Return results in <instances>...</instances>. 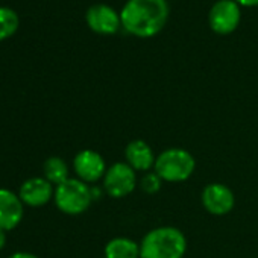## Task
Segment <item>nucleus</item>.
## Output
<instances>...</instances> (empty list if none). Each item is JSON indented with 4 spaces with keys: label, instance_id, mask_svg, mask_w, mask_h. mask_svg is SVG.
<instances>
[{
    "label": "nucleus",
    "instance_id": "obj_14",
    "mask_svg": "<svg viewBox=\"0 0 258 258\" xmlns=\"http://www.w3.org/2000/svg\"><path fill=\"white\" fill-rule=\"evenodd\" d=\"M69 173V166L61 157H50L43 164V176L55 187L67 181L70 178Z\"/></svg>",
    "mask_w": 258,
    "mask_h": 258
},
{
    "label": "nucleus",
    "instance_id": "obj_12",
    "mask_svg": "<svg viewBox=\"0 0 258 258\" xmlns=\"http://www.w3.org/2000/svg\"><path fill=\"white\" fill-rule=\"evenodd\" d=\"M157 155L151 145L142 139L129 142L124 148V163L131 166L136 172H152Z\"/></svg>",
    "mask_w": 258,
    "mask_h": 258
},
{
    "label": "nucleus",
    "instance_id": "obj_1",
    "mask_svg": "<svg viewBox=\"0 0 258 258\" xmlns=\"http://www.w3.org/2000/svg\"><path fill=\"white\" fill-rule=\"evenodd\" d=\"M167 19V0H127L120 13L123 29L139 38H151L160 34Z\"/></svg>",
    "mask_w": 258,
    "mask_h": 258
},
{
    "label": "nucleus",
    "instance_id": "obj_17",
    "mask_svg": "<svg viewBox=\"0 0 258 258\" xmlns=\"http://www.w3.org/2000/svg\"><path fill=\"white\" fill-rule=\"evenodd\" d=\"M8 258H40V256H37L35 253H31V252H14Z\"/></svg>",
    "mask_w": 258,
    "mask_h": 258
},
{
    "label": "nucleus",
    "instance_id": "obj_16",
    "mask_svg": "<svg viewBox=\"0 0 258 258\" xmlns=\"http://www.w3.org/2000/svg\"><path fill=\"white\" fill-rule=\"evenodd\" d=\"M139 185H140V188L143 190V193L154 196V195H157V193L161 190V187H163V179L152 170V172L143 173V176H142Z\"/></svg>",
    "mask_w": 258,
    "mask_h": 258
},
{
    "label": "nucleus",
    "instance_id": "obj_7",
    "mask_svg": "<svg viewBox=\"0 0 258 258\" xmlns=\"http://www.w3.org/2000/svg\"><path fill=\"white\" fill-rule=\"evenodd\" d=\"M241 19L240 5L235 0H217L208 13V25L219 35L232 34Z\"/></svg>",
    "mask_w": 258,
    "mask_h": 258
},
{
    "label": "nucleus",
    "instance_id": "obj_19",
    "mask_svg": "<svg viewBox=\"0 0 258 258\" xmlns=\"http://www.w3.org/2000/svg\"><path fill=\"white\" fill-rule=\"evenodd\" d=\"M7 231H4V229H0V250H2L4 247H5V244H7Z\"/></svg>",
    "mask_w": 258,
    "mask_h": 258
},
{
    "label": "nucleus",
    "instance_id": "obj_10",
    "mask_svg": "<svg viewBox=\"0 0 258 258\" xmlns=\"http://www.w3.org/2000/svg\"><path fill=\"white\" fill-rule=\"evenodd\" d=\"M22 202L32 208L47 205L55 196V185L50 184L44 176H34L26 179L19 190Z\"/></svg>",
    "mask_w": 258,
    "mask_h": 258
},
{
    "label": "nucleus",
    "instance_id": "obj_8",
    "mask_svg": "<svg viewBox=\"0 0 258 258\" xmlns=\"http://www.w3.org/2000/svg\"><path fill=\"white\" fill-rule=\"evenodd\" d=\"M201 202L207 213L213 216H226L235 205V196L226 184L211 182L204 187Z\"/></svg>",
    "mask_w": 258,
    "mask_h": 258
},
{
    "label": "nucleus",
    "instance_id": "obj_18",
    "mask_svg": "<svg viewBox=\"0 0 258 258\" xmlns=\"http://www.w3.org/2000/svg\"><path fill=\"white\" fill-rule=\"evenodd\" d=\"M235 2L240 7H246V8H250V7H256L258 5V0H235Z\"/></svg>",
    "mask_w": 258,
    "mask_h": 258
},
{
    "label": "nucleus",
    "instance_id": "obj_2",
    "mask_svg": "<svg viewBox=\"0 0 258 258\" xmlns=\"http://www.w3.org/2000/svg\"><path fill=\"white\" fill-rule=\"evenodd\" d=\"M187 237L176 226H157L140 241L142 258H184Z\"/></svg>",
    "mask_w": 258,
    "mask_h": 258
},
{
    "label": "nucleus",
    "instance_id": "obj_9",
    "mask_svg": "<svg viewBox=\"0 0 258 258\" xmlns=\"http://www.w3.org/2000/svg\"><path fill=\"white\" fill-rule=\"evenodd\" d=\"M85 20L88 28L100 35H112L121 26L120 14H117L109 5L96 4L87 10Z\"/></svg>",
    "mask_w": 258,
    "mask_h": 258
},
{
    "label": "nucleus",
    "instance_id": "obj_3",
    "mask_svg": "<svg viewBox=\"0 0 258 258\" xmlns=\"http://www.w3.org/2000/svg\"><path fill=\"white\" fill-rule=\"evenodd\" d=\"M196 170V160L184 148H167L157 155L154 172L163 182L179 184L188 181Z\"/></svg>",
    "mask_w": 258,
    "mask_h": 258
},
{
    "label": "nucleus",
    "instance_id": "obj_15",
    "mask_svg": "<svg viewBox=\"0 0 258 258\" xmlns=\"http://www.w3.org/2000/svg\"><path fill=\"white\" fill-rule=\"evenodd\" d=\"M20 26V17L16 10L0 7V41L13 37Z\"/></svg>",
    "mask_w": 258,
    "mask_h": 258
},
{
    "label": "nucleus",
    "instance_id": "obj_6",
    "mask_svg": "<svg viewBox=\"0 0 258 258\" xmlns=\"http://www.w3.org/2000/svg\"><path fill=\"white\" fill-rule=\"evenodd\" d=\"M106 169L105 158L93 149H82L73 158V172L76 178L88 185H96V182L102 181Z\"/></svg>",
    "mask_w": 258,
    "mask_h": 258
},
{
    "label": "nucleus",
    "instance_id": "obj_5",
    "mask_svg": "<svg viewBox=\"0 0 258 258\" xmlns=\"http://www.w3.org/2000/svg\"><path fill=\"white\" fill-rule=\"evenodd\" d=\"M139 185L137 172L124 161H117L106 169L102 179L103 191L112 199H123L131 195Z\"/></svg>",
    "mask_w": 258,
    "mask_h": 258
},
{
    "label": "nucleus",
    "instance_id": "obj_11",
    "mask_svg": "<svg viewBox=\"0 0 258 258\" xmlns=\"http://www.w3.org/2000/svg\"><path fill=\"white\" fill-rule=\"evenodd\" d=\"M25 214V204L20 196L8 188H0V229H16Z\"/></svg>",
    "mask_w": 258,
    "mask_h": 258
},
{
    "label": "nucleus",
    "instance_id": "obj_4",
    "mask_svg": "<svg viewBox=\"0 0 258 258\" xmlns=\"http://www.w3.org/2000/svg\"><path fill=\"white\" fill-rule=\"evenodd\" d=\"M53 201L61 213L67 216H79L93 204L91 185L78 178H69L55 187Z\"/></svg>",
    "mask_w": 258,
    "mask_h": 258
},
{
    "label": "nucleus",
    "instance_id": "obj_13",
    "mask_svg": "<svg viewBox=\"0 0 258 258\" xmlns=\"http://www.w3.org/2000/svg\"><path fill=\"white\" fill-rule=\"evenodd\" d=\"M105 258H142L140 243L129 237H114L103 249Z\"/></svg>",
    "mask_w": 258,
    "mask_h": 258
}]
</instances>
